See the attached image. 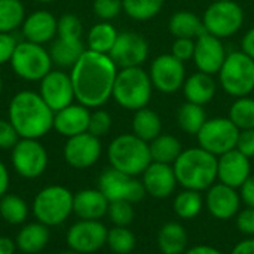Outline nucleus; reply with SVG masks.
<instances>
[{
	"mask_svg": "<svg viewBox=\"0 0 254 254\" xmlns=\"http://www.w3.org/2000/svg\"><path fill=\"white\" fill-rule=\"evenodd\" d=\"M116 76L118 67L107 54L86 49L70 71L74 98L88 109L101 107L112 98Z\"/></svg>",
	"mask_w": 254,
	"mask_h": 254,
	"instance_id": "nucleus-1",
	"label": "nucleus"
},
{
	"mask_svg": "<svg viewBox=\"0 0 254 254\" xmlns=\"http://www.w3.org/2000/svg\"><path fill=\"white\" fill-rule=\"evenodd\" d=\"M7 116L21 138L39 140L54 128V110L34 91L16 92L9 103Z\"/></svg>",
	"mask_w": 254,
	"mask_h": 254,
	"instance_id": "nucleus-2",
	"label": "nucleus"
},
{
	"mask_svg": "<svg viewBox=\"0 0 254 254\" xmlns=\"http://www.w3.org/2000/svg\"><path fill=\"white\" fill-rule=\"evenodd\" d=\"M173 168L183 189L205 192L217 182V156L199 146L185 149Z\"/></svg>",
	"mask_w": 254,
	"mask_h": 254,
	"instance_id": "nucleus-3",
	"label": "nucleus"
},
{
	"mask_svg": "<svg viewBox=\"0 0 254 254\" xmlns=\"http://www.w3.org/2000/svg\"><path fill=\"white\" fill-rule=\"evenodd\" d=\"M107 158L112 168L134 177L141 176L152 162L149 143L134 134L118 135L109 144Z\"/></svg>",
	"mask_w": 254,
	"mask_h": 254,
	"instance_id": "nucleus-4",
	"label": "nucleus"
},
{
	"mask_svg": "<svg viewBox=\"0 0 254 254\" xmlns=\"http://www.w3.org/2000/svg\"><path fill=\"white\" fill-rule=\"evenodd\" d=\"M152 80L147 71L141 67L121 68L115 80L112 97L127 110H140L147 107L152 98Z\"/></svg>",
	"mask_w": 254,
	"mask_h": 254,
	"instance_id": "nucleus-5",
	"label": "nucleus"
},
{
	"mask_svg": "<svg viewBox=\"0 0 254 254\" xmlns=\"http://www.w3.org/2000/svg\"><path fill=\"white\" fill-rule=\"evenodd\" d=\"M33 213L36 220L48 228L58 226L73 213V193L64 186H48L36 195Z\"/></svg>",
	"mask_w": 254,
	"mask_h": 254,
	"instance_id": "nucleus-6",
	"label": "nucleus"
},
{
	"mask_svg": "<svg viewBox=\"0 0 254 254\" xmlns=\"http://www.w3.org/2000/svg\"><path fill=\"white\" fill-rule=\"evenodd\" d=\"M223 91L235 98L247 97L254 91V60L243 51H234L219 71Z\"/></svg>",
	"mask_w": 254,
	"mask_h": 254,
	"instance_id": "nucleus-7",
	"label": "nucleus"
},
{
	"mask_svg": "<svg viewBox=\"0 0 254 254\" xmlns=\"http://www.w3.org/2000/svg\"><path fill=\"white\" fill-rule=\"evenodd\" d=\"M12 70L24 80H42L52 70V60L49 51L43 45L28 40L18 42L10 58Z\"/></svg>",
	"mask_w": 254,
	"mask_h": 254,
	"instance_id": "nucleus-8",
	"label": "nucleus"
},
{
	"mask_svg": "<svg viewBox=\"0 0 254 254\" xmlns=\"http://www.w3.org/2000/svg\"><path fill=\"white\" fill-rule=\"evenodd\" d=\"M204 28L207 33L226 39L240 31L244 22V10L234 0H214L204 12Z\"/></svg>",
	"mask_w": 254,
	"mask_h": 254,
	"instance_id": "nucleus-9",
	"label": "nucleus"
},
{
	"mask_svg": "<svg viewBox=\"0 0 254 254\" xmlns=\"http://www.w3.org/2000/svg\"><path fill=\"white\" fill-rule=\"evenodd\" d=\"M238 135L240 129L229 118H213L207 119L204 127L196 134V138L199 147L219 158L237 147Z\"/></svg>",
	"mask_w": 254,
	"mask_h": 254,
	"instance_id": "nucleus-10",
	"label": "nucleus"
},
{
	"mask_svg": "<svg viewBox=\"0 0 254 254\" xmlns=\"http://www.w3.org/2000/svg\"><path fill=\"white\" fill-rule=\"evenodd\" d=\"M98 189L109 199V202L127 201L131 204H137L146 196L141 180L134 176L121 173L112 167L101 173L98 179Z\"/></svg>",
	"mask_w": 254,
	"mask_h": 254,
	"instance_id": "nucleus-11",
	"label": "nucleus"
},
{
	"mask_svg": "<svg viewBox=\"0 0 254 254\" xmlns=\"http://www.w3.org/2000/svg\"><path fill=\"white\" fill-rule=\"evenodd\" d=\"M12 165L21 177L37 179L48 167V152L39 140L21 138L12 149Z\"/></svg>",
	"mask_w": 254,
	"mask_h": 254,
	"instance_id": "nucleus-12",
	"label": "nucleus"
},
{
	"mask_svg": "<svg viewBox=\"0 0 254 254\" xmlns=\"http://www.w3.org/2000/svg\"><path fill=\"white\" fill-rule=\"evenodd\" d=\"M149 76L153 88L164 94H173L183 88L186 80L185 63L177 60L171 54L156 57L149 70Z\"/></svg>",
	"mask_w": 254,
	"mask_h": 254,
	"instance_id": "nucleus-13",
	"label": "nucleus"
},
{
	"mask_svg": "<svg viewBox=\"0 0 254 254\" xmlns=\"http://www.w3.org/2000/svg\"><path fill=\"white\" fill-rule=\"evenodd\" d=\"M109 57L118 68L140 67L149 57V43L140 33L122 31L118 34Z\"/></svg>",
	"mask_w": 254,
	"mask_h": 254,
	"instance_id": "nucleus-14",
	"label": "nucleus"
},
{
	"mask_svg": "<svg viewBox=\"0 0 254 254\" xmlns=\"http://www.w3.org/2000/svg\"><path fill=\"white\" fill-rule=\"evenodd\" d=\"M107 232L109 229L100 220H79L68 229L65 241L70 250L91 254L106 246Z\"/></svg>",
	"mask_w": 254,
	"mask_h": 254,
	"instance_id": "nucleus-15",
	"label": "nucleus"
},
{
	"mask_svg": "<svg viewBox=\"0 0 254 254\" xmlns=\"http://www.w3.org/2000/svg\"><path fill=\"white\" fill-rule=\"evenodd\" d=\"M65 162L76 168L85 170L97 164L101 156V141L91 132H82L79 135L67 138L63 150Z\"/></svg>",
	"mask_w": 254,
	"mask_h": 254,
	"instance_id": "nucleus-16",
	"label": "nucleus"
},
{
	"mask_svg": "<svg viewBox=\"0 0 254 254\" xmlns=\"http://www.w3.org/2000/svg\"><path fill=\"white\" fill-rule=\"evenodd\" d=\"M39 94L54 113L70 106L73 100H76L70 74L61 70H51L40 80Z\"/></svg>",
	"mask_w": 254,
	"mask_h": 254,
	"instance_id": "nucleus-17",
	"label": "nucleus"
},
{
	"mask_svg": "<svg viewBox=\"0 0 254 254\" xmlns=\"http://www.w3.org/2000/svg\"><path fill=\"white\" fill-rule=\"evenodd\" d=\"M205 195V205L208 213L217 220H231L241 210V196L238 189L226 186L220 182H216L210 186Z\"/></svg>",
	"mask_w": 254,
	"mask_h": 254,
	"instance_id": "nucleus-18",
	"label": "nucleus"
},
{
	"mask_svg": "<svg viewBox=\"0 0 254 254\" xmlns=\"http://www.w3.org/2000/svg\"><path fill=\"white\" fill-rule=\"evenodd\" d=\"M226 60V52L222 39L204 31L195 40L193 61L199 71L207 74H217Z\"/></svg>",
	"mask_w": 254,
	"mask_h": 254,
	"instance_id": "nucleus-19",
	"label": "nucleus"
},
{
	"mask_svg": "<svg viewBox=\"0 0 254 254\" xmlns=\"http://www.w3.org/2000/svg\"><path fill=\"white\" fill-rule=\"evenodd\" d=\"M141 183L144 186L146 195L155 199L170 198L179 185L173 165L159 162H150V165L141 174Z\"/></svg>",
	"mask_w": 254,
	"mask_h": 254,
	"instance_id": "nucleus-20",
	"label": "nucleus"
},
{
	"mask_svg": "<svg viewBox=\"0 0 254 254\" xmlns=\"http://www.w3.org/2000/svg\"><path fill=\"white\" fill-rule=\"evenodd\" d=\"M250 176V158H247L237 149H232L217 158V182L234 189H240Z\"/></svg>",
	"mask_w": 254,
	"mask_h": 254,
	"instance_id": "nucleus-21",
	"label": "nucleus"
},
{
	"mask_svg": "<svg viewBox=\"0 0 254 254\" xmlns=\"http://www.w3.org/2000/svg\"><path fill=\"white\" fill-rule=\"evenodd\" d=\"M21 27L25 40L37 45H45L57 37L58 19L48 10H36L25 16Z\"/></svg>",
	"mask_w": 254,
	"mask_h": 254,
	"instance_id": "nucleus-22",
	"label": "nucleus"
},
{
	"mask_svg": "<svg viewBox=\"0 0 254 254\" xmlns=\"http://www.w3.org/2000/svg\"><path fill=\"white\" fill-rule=\"evenodd\" d=\"M91 112L82 104H70L54 113V129L70 138L88 131Z\"/></svg>",
	"mask_w": 254,
	"mask_h": 254,
	"instance_id": "nucleus-23",
	"label": "nucleus"
},
{
	"mask_svg": "<svg viewBox=\"0 0 254 254\" xmlns=\"http://www.w3.org/2000/svg\"><path fill=\"white\" fill-rule=\"evenodd\" d=\"M109 199L100 189H83L73 195V213L80 220H100L107 214Z\"/></svg>",
	"mask_w": 254,
	"mask_h": 254,
	"instance_id": "nucleus-24",
	"label": "nucleus"
},
{
	"mask_svg": "<svg viewBox=\"0 0 254 254\" xmlns=\"http://www.w3.org/2000/svg\"><path fill=\"white\" fill-rule=\"evenodd\" d=\"M216 91H217V85L213 76L202 73V71H196L192 76H189L183 85L186 101L198 104V106L208 104L214 98Z\"/></svg>",
	"mask_w": 254,
	"mask_h": 254,
	"instance_id": "nucleus-25",
	"label": "nucleus"
},
{
	"mask_svg": "<svg viewBox=\"0 0 254 254\" xmlns=\"http://www.w3.org/2000/svg\"><path fill=\"white\" fill-rule=\"evenodd\" d=\"M52 64L61 68H71L82 54L86 51L82 39H67V37H55L48 49Z\"/></svg>",
	"mask_w": 254,
	"mask_h": 254,
	"instance_id": "nucleus-26",
	"label": "nucleus"
},
{
	"mask_svg": "<svg viewBox=\"0 0 254 254\" xmlns=\"http://www.w3.org/2000/svg\"><path fill=\"white\" fill-rule=\"evenodd\" d=\"M156 244L162 254H183L188 250L189 237L183 225L168 222L158 231Z\"/></svg>",
	"mask_w": 254,
	"mask_h": 254,
	"instance_id": "nucleus-27",
	"label": "nucleus"
},
{
	"mask_svg": "<svg viewBox=\"0 0 254 254\" xmlns=\"http://www.w3.org/2000/svg\"><path fill=\"white\" fill-rule=\"evenodd\" d=\"M16 249L27 254L42 252L49 243V228L40 222L25 225L16 235Z\"/></svg>",
	"mask_w": 254,
	"mask_h": 254,
	"instance_id": "nucleus-28",
	"label": "nucleus"
},
{
	"mask_svg": "<svg viewBox=\"0 0 254 254\" xmlns=\"http://www.w3.org/2000/svg\"><path fill=\"white\" fill-rule=\"evenodd\" d=\"M168 30L176 39H198L205 31L202 18L190 10H177L168 21Z\"/></svg>",
	"mask_w": 254,
	"mask_h": 254,
	"instance_id": "nucleus-29",
	"label": "nucleus"
},
{
	"mask_svg": "<svg viewBox=\"0 0 254 254\" xmlns=\"http://www.w3.org/2000/svg\"><path fill=\"white\" fill-rule=\"evenodd\" d=\"M131 127H132V134L146 143L155 140L158 135H161L162 131V122L159 115L149 107H143L134 112Z\"/></svg>",
	"mask_w": 254,
	"mask_h": 254,
	"instance_id": "nucleus-30",
	"label": "nucleus"
},
{
	"mask_svg": "<svg viewBox=\"0 0 254 254\" xmlns=\"http://www.w3.org/2000/svg\"><path fill=\"white\" fill-rule=\"evenodd\" d=\"M152 162L173 165L182 155L183 147L177 137L170 134H161L149 143Z\"/></svg>",
	"mask_w": 254,
	"mask_h": 254,
	"instance_id": "nucleus-31",
	"label": "nucleus"
},
{
	"mask_svg": "<svg viewBox=\"0 0 254 254\" xmlns=\"http://www.w3.org/2000/svg\"><path fill=\"white\" fill-rule=\"evenodd\" d=\"M118 34L119 33L115 28V25H112L109 21H101L89 30L86 37V45H88L86 49L109 55L118 39Z\"/></svg>",
	"mask_w": 254,
	"mask_h": 254,
	"instance_id": "nucleus-32",
	"label": "nucleus"
},
{
	"mask_svg": "<svg viewBox=\"0 0 254 254\" xmlns=\"http://www.w3.org/2000/svg\"><path fill=\"white\" fill-rule=\"evenodd\" d=\"M204 204L205 202H204L201 192L192 190V189H183L182 192H179L176 195L173 208H174V213L177 214V217H180L183 220H190V219H195L196 216H199V213L204 208Z\"/></svg>",
	"mask_w": 254,
	"mask_h": 254,
	"instance_id": "nucleus-33",
	"label": "nucleus"
},
{
	"mask_svg": "<svg viewBox=\"0 0 254 254\" xmlns=\"http://www.w3.org/2000/svg\"><path fill=\"white\" fill-rule=\"evenodd\" d=\"M207 122V115L204 106H198L186 101L177 110V124L182 131L190 135H196L199 129Z\"/></svg>",
	"mask_w": 254,
	"mask_h": 254,
	"instance_id": "nucleus-34",
	"label": "nucleus"
},
{
	"mask_svg": "<svg viewBox=\"0 0 254 254\" xmlns=\"http://www.w3.org/2000/svg\"><path fill=\"white\" fill-rule=\"evenodd\" d=\"M24 19L25 7L21 0H0V33H12Z\"/></svg>",
	"mask_w": 254,
	"mask_h": 254,
	"instance_id": "nucleus-35",
	"label": "nucleus"
},
{
	"mask_svg": "<svg viewBox=\"0 0 254 254\" xmlns=\"http://www.w3.org/2000/svg\"><path fill=\"white\" fill-rule=\"evenodd\" d=\"M0 216L9 225H21L28 216V207L18 195L6 193L0 198Z\"/></svg>",
	"mask_w": 254,
	"mask_h": 254,
	"instance_id": "nucleus-36",
	"label": "nucleus"
},
{
	"mask_svg": "<svg viewBox=\"0 0 254 254\" xmlns=\"http://www.w3.org/2000/svg\"><path fill=\"white\" fill-rule=\"evenodd\" d=\"M165 0H122L124 12L135 21H147L156 16Z\"/></svg>",
	"mask_w": 254,
	"mask_h": 254,
	"instance_id": "nucleus-37",
	"label": "nucleus"
},
{
	"mask_svg": "<svg viewBox=\"0 0 254 254\" xmlns=\"http://www.w3.org/2000/svg\"><path fill=\"white\" fill-rule=\"evenodd\" d=\"M229 119L234 122V125L243 131V129H253L254 128V98L240 97L234 101V104L229 109Z\"/></svg>",
	"mask_w": 254,
	"mask_h": 254,
	"instance_id": "nucleus-38",
	"label": "nucleus"
},
{
	"mask_svg": "<svg viewBox=\"0 0 254 254\" xmlns=\"http://www.w3.org/2000/svg\"><path fill=\"white\" fill-rule=\"evenodd\" d=\"M137 240L128 226H113L107 232L106 246L116 254H129L135 249Z\"/></svg>",
	"mask_w": 254,
	"mask_h": 254,
	"instance_id": "nucleus-39",
	"label": "nucleus"
},
{
	"mask_svg": "<svg viewBox=\"0 0 254 254\" xmlns=\"http://www.w3.org/2000/svg\"><path fill=\"white\" fill-rule=\"evenodd\" d=\"M134 204L127 201H113L109 204L107 216L115 226H129L135 217Z\"/></svg>",
	"mask_w": 254,
	"mask_h": 254,
	"instance_id": "nucleus-40",
	"label": "nucleus"
},
{
	"mask_svg": "<svg viewBox=\"0 0 254 254\" xmlns=\"http://www.w3.org/2000/svg\"><path fill=\"white\" fill-rule=\"evenodd\" d=\"M83 34V25L79 16L73 13H65L58 19V37H67V39H82Z\"/></svg>",
	"mask_w": 254,
	"mask_h": 254,
	"instance_id": "nucleus-41",
	"label": "nucleus"
},
{
	"mask_svg": "<svg viewBox=\"0 0 254 254\" xmlns=\"http://www.w3.org/2000/svg\"><path fill=\"white\" fill-rule=\"evenodd\" d=\"M112 128V116L109 112L103 109H97L91 113L89 118V125H88V132H91L95 137H103L106 135Z\"/></svg>",
	"mask_w": 254,
	"mask_h": 254,
	"instance_id": "nucleus-42",
	"label": "nucleus"
},
{
	"mask_svg": "<svg viewBox=\"0 0 254 254\" xmlns=\"http://www.w3.org/2000/svg\"><path fill=\"white\" fill-rule=\"evenodd\" d=\"M94 12L103 21H110L116 18L122 10V0H94Z\"/></svg>",
	"mask_w": 254,
	"mask_h": 254,
	"instance_id": "nucleus-43",
	"label": "nucleus"
},
{
	"mask_svg": "<svg viewBox=\"0 0 254 254\" xmlns=\"http://www.w3.org/2000/svg\"><path fill=\"white\" fill-rule=\"evenodd\" d=\"M196 39H176L171 48V55H174L182 63L193 60Z\"/></svg>",
	"mask_w": 254,
	"mask_h": 254,
	"instance_id": "nucleus-44",
	"label": "nucleus"
},
{
	"mask_svg": "<svg viewBox=\"0 0 254 254\" xmlns=\"http://www.w3.org/2000/svg\"><path fill=\"white\" fill-rule=\"evenodd\" d=\"M21 140L13 125L9 119H0V149H13V146Z\"/></svg>",
	"mask_w": 254,
	"mask_h": 254,
	"instance_id": "nucleus-45",
	"label": "nucleus"
},
{
	"mask_svg": "<svg viewBox=\"0 0 254 254\" xmlns=\"http://www.w3.org/2000/svg\"><path fill=\"white\" fill-rule=\"evenodd\" d=\"M235 225L243 235L254 237V208L246 207L240 210L235 216Z\"/></svg>",
	"mask_w": 254,
	"mask_h": 254,
	"instance_id": "nucleus-46",
	"label": "nucleus"
},
{
	"mask_svg": "<svg viewBox=\"0 0 254 254\" xmlns=\"http://www.w3.org/2000/svg\"><path fill=\"white\" fill-rule=\"evenodd\" d=\"M18 42L10 33H0V65L10 63Z\"/></svg>",
	"mask_w": 254,
	"mask_h": 254,
	"instance_id": "nucleus-47",
	"label": "nucleus"
},
{
	"mask_svg": "<svg viewBox=\"0 0 254 254\" xmlns=\"http://www.w3.org/2000/svg\"><path fill=\"white\" fill-rule=\"evenodd\" d=\"M238 152L246 155L247 158H254V128L253 129H243L240 131L237 147Z\"/></svg>",
	"mask_w": 254,
	"mask_h": 254,
	"instance_id": "nucleus-48",
	"label": "nucleus"
},
{
	"mask_svg": "<svg viewBox=\"0 0 254 254\" xmlns=\"http://www.w3.org/2000/svg\"><path fill=\"white\" fill-rule=\"evenodd\" d=\"M238 190L241 201L246 204V207L254 208V176H250Z\"/></svg>",
	"mask_w": 254,
	"mask_h": 254,
	"instance_id": "nucleus-49",
	"label": "nucleus"
},
{
	"mask_svg": "<svg viewBox=\"0 0 254 254\" xmlns=\"http://www.w3.org/2000/svg\"><path fill=\"white\" fill-rule=\"evenodd\" d=\"M231 254H254V237H247L237 243Z\"/></svg>",
	"mask_w": 254,
	"mask_h": 254,
	"instance_id": "nucleus-50",
	"label": "nucleus"
},
{
	"mask_svg": "<svg viewBox=\"0 0 254 254\" xmlns=\"http://www.w3.org/2000/svg\"><path fill=\"white\" fill-rule=\"evenodd\" d=\"M241 48H243L241 51L244 54H247L252 60H254V27L244 34L243 42H241Z\"/></svg>",
	"mask_w": 254,
	"mask_h": 254,
	"instance_id": "nucleus-51",
	"label": "nucleus"
},
{
	"mask_svg": "<svg viewBox=\"0 0 254 254\" xmlns=\"http://www.w3.org/2000/svg\"><path fill=\"white\" fill-rule=\"evenodd\" d=\"M183 254H223L219 249L213 247V246H207V244H198L193 246L190 249H188Z\"/></svg>",
	"mask_w": 254,
	"mask_h": 254,
	"instance_id": "nucleus-52",
	"label": "nucleus"
},
{
	"mask_svg": "<svg viewBox=\"0 0 254 254\" xmlns=\"http://www.w3.org/2000/svg\"><path fill=\"white\" fill-rule=\"evenodd\" d=\"M7 188H9V171L6 165L0 161V198L6 195Z\"/></svg>",
	"mask_w": 254,
	"mask_h": 254,
	"instance_id": "nucleus-53",
	"label": "nucleus"
},
{
	"mask_svg": "<svg viewBox=\"0 0 254 254\" xmlns=\"http://www.w3.org/2000/svg\"><path fill=\"white\" fill-rule=\"evenodd\" d=\"M16 250V243L7 237H0V254H13Z\"/></svg>",
	"mask_w": 254,
	"mask_h": 254,
	"instance_id": "nucleus-54",
	"label": "nucleus"
},
{
	"mask_svg": "<svg viewBox=\"0 0 254 254\" xmlns=\"http://www.w3.org/2000/svg\"><path fill=\"white\" fill-rule=\"evenodd\" d=\"M61 254H80V253H77V252H74V250H70V249H68L67 252H63Z\"/></svg>",
	"mask_w": 254,
	"mask_h": 254,
	"instance_id": "nucleus-55",
	"label": "nucleus"
},
{
	"mask_svg": "<svg viewBox=\"0 0 254 254\" xmlns=\"http://www.w3.org/2000/svg\"><path fill=\"white\" fill-rule=\"evenodd\" d=\"M37 1H40V3H52L55 0H37Z\"/></svg>",
	"mask_w": 254,
	"mask_h": 254,
	"instance_id": "nucleus-56",
	"label": "nucleus"
},
{
	"mask_svg": "<svg viewBox=\"0 0 254 254\" xmlns=\"http://www.w3.org/2000/svg\"><path fill=\"white\" fill-rule=\"evenodd\" d=\"M1 89H3V80H1V76H0V94H1Z\"/></svg>",
	"mask_w": 254,
	"mask_h": 254,
	"instance_id": "nucleus-57",
	"label": "nucleus"
}]
</instances>
